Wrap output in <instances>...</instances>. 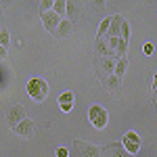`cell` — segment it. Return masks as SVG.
Returning <instances> with one entry per match:
<instances>
[{
	"label": "cell",
	"mask_w": 157,
	"mask_h": 157,
	"mask_svg": "<svg viewBox=\"0 0 157 157\" xmlns=\"http://www.w3.org/2000/svg\"><path fill=\"white\" fill-rule=\"evenodd\" d=\"M25 90H27V94L34 103H44L50 92V86L44 78H32V80H27Z\"/></svg>",
	"instance_id": "cell-1"
},
{
	"label": "cell",
	"mask_w": 157,
	"mask_h": 157,
	"mask_svg": "<svg viewBox=\"0 0 157 157\" xmlns=\"http://www.w3.org/2000/svg\"><path fill=\"white\" fill-rule=\"evenodd\" d=\"M71 155L73 157H105V149L92 145V143H86V140H73Z\"/></svg>",
	"instance_id": "cell-2"
},
{
	"label": "cell",
	"mask_w": 157,
	"mask_h": 157,
	"mask_svg": "<svg viewBox=\"0 0 157 157\" xmlns=\"http://www.w3.org/2000/svg\"><path fill=\"white\" fill-rule=\"evenodd\" d=\"M88 121L94 130H105L109 124V113L103 105H92L88 109Z\"/></svg>",
	"instance_id": "cell-3"
},
{
	"label": "cell",
	"mask_w": 157,
	"mask_h": 157,
	"mask_svg": "<svg viewBox=\"0 0 157 157\" xmlns=\"http://www.w3.org/2000/svg\"><path fill=\"white\" fill-rule=\"evenodd\" d=\"M115 65H117V59L113 57H94V71L101 78V82L115 73Z\"/></svg>",
	"instance_id": "cell-4"
},
{
	"label": "cell",
	"mask_w": 157,
	"mask_h": 157,
	"mask_svg": "<svg viewBox=\"0 0 157 157\" xmlns=\"http://www.w3.org/2000/svg\"><path fill=\"white\" fill-rule=\"evenodd\" d=\"M4 120H6V126L15 130V128H17L23 120H27V115H25V107L21 105V103L11 105V107L6 109V113H4Z\"/></svg>",
	"instance_id": "cell-5"
},
{
	"label": "cell",
	"mask_w": 157,
	"mask_h": 157,
	"mask_svg": "<svg viewBox=\"0 0 157 157\" xmlns=\"http://www.w3.org/2000/svg\"><path fill=\"white\" fill-rule=\"evenodd\" d=\"M101 84H103V88H105L113 98H121V94H124V86H121V78H117L115 73L109 75V78H105Z\"/></svg>",
	"instance_id": "cell-6"
},
{
	"label": "cell",
	"mask_w": 157,
	"mask_h": 157,
	"mask_svg": "<svg viewBox=\"0 0 157 157\" xmlns=\"http://www.w3.org/2000/svg\"><path fill=\"white\" fill-rule=\"evenodd\" d=\"M121 145H124V149L130 153V155H136L138 151H140V136L134 132V130H130V132L124 134V138H121Z\"/></svg>",
	"instance_id": "cell-7"
},
{
	"label": "cell",
	"mask_w": 157,
	"mask_h": 157,
	"mask_svg": "<svg viewBox=\"0 0 157 157\" xmlns=\"http://www.w3.org/2000/svg\"><path fill=\"white\" fill-rule=\"evenodd\" d=\"M40 19H42V25H44V29L48 32V34H52L55 36V32H57V27L61 25V19L59 15L55 11H48V13H40Z\"/></svg>",
	"instance_id": "cell-8"
},
{
	"label": "cell",
	"mask_w": 157,
	"mask_h": 157,
	"mask_svg": "<svg viewBox=\"0 0 157 157\" xmlns=\"http://www.w3.org/2000/svg\"><path fill=\"white\" fill-rule=\"evenodd\" d=\"M13 132L17 134L19 138H25V140H29V138H34V134H36V124H34V120H23Z\"/></svg>",
	"instance_id": "cell-9"
},
{
	"label": "cell",
	"mask_w": 157,
	"mask_h": 157,
	"mask_svg": "<svg viewBox=\"0 0 157 157\" xmlns=\"http://www.w3.org/2000/svg\"><path fill=\"white\" fill-rule=\"evenodd\" d=\"M82 11H84V2H78V0H67V19H69L71 23L80 21Z\"/></svg>",
	"instance_id": "cell-10"
},
{
	"label": "cell",
	"mask_w": 157,
	"mask_h": 157,
	"mask_svg": "<svg viewBox=\"0 0 157 157\" xmlns=\"http://www.w3.org/2000/svg\"><path fill=\"white\" fill-rule=\"evenodd\" d=\"M59 107H61V111L63 113H69L73 109V103H75V94H73L71 90H65V92H61L59 94Z\"/></svg>",
	"instance_id": "cell-11"
},
{
	"label": "cell",
	"mask_w": 157,
	"mask_h": 157,
	"mask_svg": "<svg viewBox=\"0 0 157 157\" xmlns=\"http://www.w3.org/2000/svg\"><path fill=\"white\" fill-rule=\"evenodd\" d=\"M94 57H113V52H111V48H109V42L107 38H98L94 40ZM115 59V57H113Z\"/></svg>",
	"instance_id": "cell-12"
},
{
	"label": "cell",
	"mask_w": 157,
	"mask_h": 157,
	"mask_svg": "<svg viewBox=\"0 0 157 157\" xmlns=\"http://www.w3.org/2000/svg\"><path fill=\"white\" fill-rule=\"evenodd\" d=\"M105 157H130V153L124 149L121 143H109L105 147Z\"/></svg>",
	"instance_id": "cell-13"
},
{
	"label": "cell",
	"mask_w": 157,
	"mask_h": 157,
	"mask_svg": "<svg viewBox=\"0 0 157 157\" xmlns=\"http://www.w3.org/2000/svg\"><path fill=\"white\" fill-rule=\"evenodd\" d=\"M71 34H73V23L69 19H63L61 25L57 27V32H55V38L57 40H67V38H71Z\"/></svg>",
	"instance_id": "cell-14"
},
{
	"label": "cell",
	"mask_w": 157,
	"mask_h": 157,
	"mask_svg": "<svg viewBox=\"0 0 157 157\" xmlns=\"http://www.w3.org/2000/svg\"><path fill=\"white\" fill-rule=\"evenodd\" d=\"M121 23H124V17L121 15H113L111 17V27H109V38H120V32H121Z\"/></svg>",
	"instance_id": "cell-15"
},
{
	"label": "cell",
	"mask_w": 157,
	"mask_h": 157,
	"mask_svg": "<svg viewBox=\"0 0 157 157\" xmlns=\"http://www.w3.org/2000/svg\"><path fill=\"white\" fill-rule=\"evenodd\" d=\"M9 42H11V40H9V29H6V27L2 25V27H0V44H2V48H0V59H2V61L6 59V50H9Z\"/></svg>",
	"instance_id": "cell-16"
},
{
	"label": "cell",
	"mask_w": 157,
	"mask_h": 157,
	"mask_svg": "<svg viewBox=\"0 0 157 157\" xmlns=\"http://www.w3.org/2000/svg\"><path fill=\"white\" fill-rule=\"evenodd\" d=\"M52 11H55V13L61 17V19H63V15H67V2H65V0H55Z\"/></svg>",
	"instance_id": "cell-17"
},
{
	"label": "cell",
	"mask_w": 157,
	"mask_h": 157,
	"mask_svg": "<svg viewBox=\"0 0 157 157\" xmlns=\"http://www.w3.org/2000/svg\"><path fill=\"white\" fill-rule=\"evenodd\" d=\"M126 67H128V61H126V59H117V65H115V75H117V78H124Z\"/></svg>",
	"instance_id": "cell-18"
},
{
	"label": "cell",
	"mask_w": 157,
	"mask_h": 157,
	"mask_svg": "<svg viewBox=\"0 0 157 157\" xmlns=\"http://www.w3.org/2000/svg\"><path fill=\"white\" fill-rule=\"evenodd\" d=\"M120 38H121V40H126V42H130V23H128L126 19H124V23H121Z\"/></svg>",
	"instance_id": "cell-19"
},
{
	"label": "cell",
	"mask_w": 157,
	"mask_h": 157,
	"mask_svg": "<svg viewBox=\"0 0 157 157\" xmlns=\"http://www.w3.org/2000/svg\"><path fill=\"white\" fill-rule=\"evenodd\" d=\"M55 157H69V149L67 147H57L55 149Z\"/></svg>",
	"instance_id": "cell-20"
},
{
	"label": "cell",
	"mask_w": 157,
	"mask_h": 157,
	"mask_svg": "<svg viewBox=\"0 0 157 157\" xmlns=\"http://www.w3.org/2000/svg\"><path fill=\"white\" fill-rule=\"evenodd\" d=\"M143 52H145L147 57H151V55L155 52V46H153L151 42H145V44H143Z\"/></svg>",
	"instance_id": "cell-21"
},
{
	"label": "cell",
	"mask_w": 157,
	"mask_h": 157,
	"mask_svg": "<svg viewBox=\"0 0 157 157\" xmlns=\"http://www.w3.org/2000/svg\"><path fill=\"white\" fill-rule=\"evenodd\" d=\"M151 92H157V73L153 75V84H151Z\"/></svg>",
	"instance_id": "cell-22"
},
{
	"label": "cell",
	"mask_w": 157,
	"mask_h": 157,
	"mask_svg": "<svg viewBox=\"0 0 157 157\" xmlns=\"http://www.w3.org/2000/svg\"><path fill=\"white\" fill-rule=\"evenodd\" d=\"M90 4H92L94 9H103V6H105V2H103V0H98V2H90Z\"/></svg>",
	"instance_id": "cell-23"
},
{
	"label": "cell",
	"mask_w": 157,
	"mask_h": 157,
	"mask_svg": "<svg viewBox=\"0 0 157 157\" xmlns=\"http://www.w3.org/2000/svg\"><path fill=\"white\" fill-rule=\"evenodd\" d=\"M151 94H153V105L157 107V92H151Z\"/></svg>",
	"instance_id": "cell-24"
},
{
	"label": "cell",
	"mask_w": 157,
	"mask_h": 157,
	"mask_svg": "<svg viewBox=\"0 0 157 157\" xmlns=\"http://www.w3.org/2000/svg\"><path fill=\"white\" fill-rule=\"evenodd\" d=\"M130 157H132V155H130Z\"/></svg>",
	"instance_id": "cell-25"
}]
</instances>
